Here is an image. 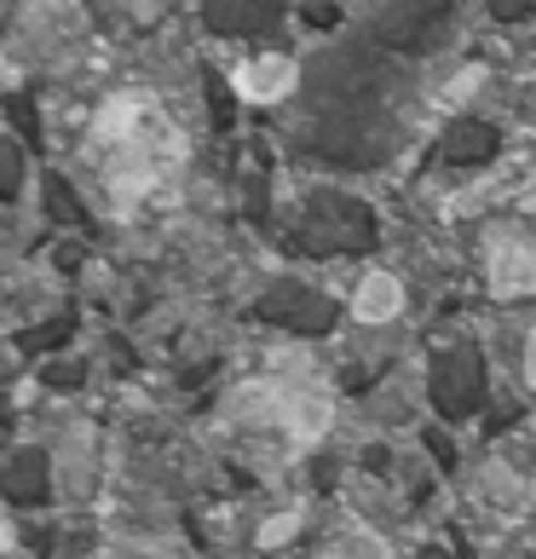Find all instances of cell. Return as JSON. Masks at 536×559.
Masks as SVG:
<instances>
[{
    "instance_id": "cell-1",
    "label": "cell",
    "mask_w": 536,
    "mask_h": 559,
    "mask_svg": "<svg viewBox=\"0 0 536 559\" xmlns=\"http://www.w3.org/2000/svg\"><path fill=\"white\" fill-rule=\"evenodd\" d=\"M81 156H87V174L98 179L105 202L116 214H128L179 179L184 133L174 128V116L151 93H116L93 116L87 139H81Z\"/></svg>"
},
{
    "instance_id": "cell-2",
    "label": "cell",
    "mask_w": 536,
    "mask_h": 559,
    "mask_svg": "<svg viewBox=\"0 0 536 559\" xmlns=\"http://www.w3.org/2000/svg\"><path fill=\"white\" fill-rule=\"evenodd\" d=\"M490 288L502 300H520V295H536V242L525 237H502L490 248Z\"/></svg>"
},
{
    "instance_id": "cell-3",
    "label": "cell",
    "mask_w": 536,
    "mask_h": 559,
    "mask_svg": "<svg viewBox=\"0 0 536 559\" xmlns=\"http://www.w3.org/2000/svg\"><path fill=\"white\" fill-rule=\"evenodd\" d=\"M237 87L254 105H272V98H288V87H295V64L288 58H254V64H242Z\"/></svg>"
},
{
    "instance_id": "cell-4",
    "label": "cell",
    "mask_w": 536,
    "mask_h": 559,
    "mask_svg": "<svg viewBox=\"0 0 536 559\" xmlns=\"http://www.w3.org/2000/svg\"><path fill=\"white\" fill-rule=\"evenodd\" d=\"M353 312H358L364 323H393V318L404 312V288H398V277H386V272H369V277L358 283V300H353Z\"/></svg>"
},
{
    "instance_id": "cell-5",
    "label": "cell",
    "mask_w": 536,
    "mask_h": 559,
    "mask_svg": "<svg viewBox=\"0 0 536 559\" xmlns=\"http://www.w3.org/2000/svg\"><path fill=\"white\" fill-rule=\"evenodd\" d=\"M525 381H531V392H536V329H531V341H525Z\"/></svg>"
}]
</instances>
